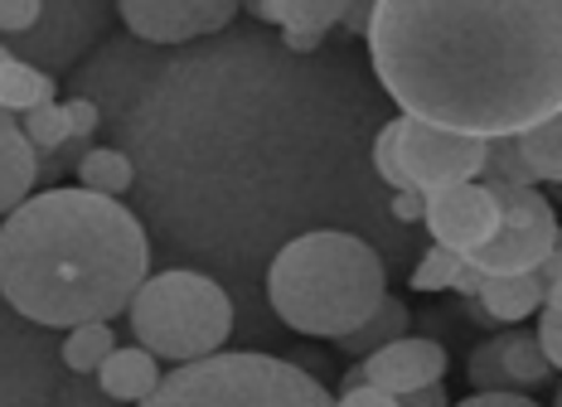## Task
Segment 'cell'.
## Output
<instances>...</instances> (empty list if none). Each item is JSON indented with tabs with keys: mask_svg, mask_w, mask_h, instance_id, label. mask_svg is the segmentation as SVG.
Returning <instances> with one entry per match:
<instances>
[{
	"mask_svg": "<svg viewBox=\"0 0 562 407\" xmlns=\"http://www.w3.org/2000/svg\"><path fill=\"white\" fill-rule=\"evenodd\" d=\"M364 39L417 122L490 142L562 108V0H373Z\"/></svg>",
	"mask_w": 562,
	"mask_h": 407,
	"instance_id": "cell-1",
	"label": "cell"
},
{
	"mask_svg": "<svg viewBox=\"0 0 562 407\" xmlns=\"http://www.w3.org/2000/svg\"><path fill=\"white\" fill-rule=\"evenodd\" d=\"M150 276V238L122 200L30 194L0 218V296L44 330L112 320Z\"/></svg>",
	"mask_w": 562,
	"mask_h": 407,
	"instance_id": "cell-2",
	"label": "cell"
},
{
	"mask_svg": "<svg viewBox=\"0 0 562 407\" xmlns=\"http://www.w3.org/2000/svg\"><path fill=\"white\" fill-rule=\"evenodd\" d=\"M389 296V272L364 238L339 228L301 233L267 272V301L296 335L339 340Z\"/></svg>",
	"mask_w": 562,
	"mask_h": 407,
	"instance_id": "cell-3",
	"label": "cell"
},
{
	"mask_svg": "<svg viewBox=\"0 0 562 407\" xmlns=\"http://www.w3.org/2000/svg\"><path fill=\"white\" fill-rule=\"evenodd\" d=\"M136 407H335V398L296 359L218 349L194 364H175V374H160Z\"/></svg>",
	"mask_w": 562,
	"mask_h": 407,
	"instance_id": "cell-4",
	"label": "cell"
},
{
	"mask_svg": "<svg viewBox=\"0 0 562 407\" xmlns=\"http://www.w3.org/2000/svg\"><path fill=\"white\" fill-rule=\"evenodd\" d=\"M126 320L140 349L170 364H194L228 344L233 301L199 272H160L136 286V296L126 301Z\"/></svg>",
	"mask_w": 562,
	"mask_h": 407,
	"instance_id": "cell-5",
	"label": "cell"
},
{
	"mask_svg": "<svg viewBox=\"0 0 562 407\" xmlns=\"http://www.w3.org/2000/svg\"><path fill=\"white\" fill-rule=\"evenodd\" d=\"M499 204V228L490 233L485 248H475L471 262L485 276H514L533 272L543 258L558 252V214L553 204L538 194V184H505V180H480Z\"/></svg>",
	"mask_w": 562,
	"mask_h": 407,
	"instance_id": "cell-6",
	"label": "cell"
},
{
	"mask_svg": "<svg viewBox=\"0 0 562 407\" xmlns=\"http://www.w3.org/2000/svg\"><path fill=\"white\" fill-rule=\"evenodd\" d=\"M58 369L54 335L0 296V407H49Z\"/></svg>",
	"mask_w": 562,
	"mask_h": 407,
	"instance_id": "cell-7",
	"label": "cell"
},
{
	"mask_svg": "<svg viewBox=\"0 0 562 407\" xmlns=\"http://www.w3.org/2000/svg\"><path fill=\"white\" fill-rule=\"evenodd\" d=\"M397 166H403L413 190H441V184L480 180L485 166V142L480 136H461L447 126L417 122V116H397Z\"/></svg>",
	"mask_w": 562,
	"mask_h": 407,
	"instance_id": "cell-8",
	"label": "cell"
},
{
	"mask_svg": "<svg viewBox=\"0 0 562 407\" xmlns=\"http://www.w3.org/2000/svg\"><path fill=\"white\" fill-rule=\"evenodd\" d=\"M422 224H427L437 248H451L456 258H471L475 248L490 242V233L499 228V204L480 180L441 184V190H427V214H422Z\"/></svg>",
	"mask_w": 562,
	"mask_h": 407,
	"instance_id": "cell-9",
	"label": "cell"
},
{
	"mask_svg": "<svg viewBox=\"0 0 562 407\" xmlns=\"http://www.w3.org/2000/svg\"><path fill=\"white\" fill-rule=\"evenodd\" d=\"M126 30L146 44H184L224 30L238 15V0H116Z\"/></svg>",
	"mask_w": 562,
	"mask_h": 407,
	"instance_id": "cell-10",
	"label": "cell"
},
{
	"mask_svg": "<svg viewBox=\"0 0 562 407\" xmlns=\"http://www.w3.org/2000/svg\"><path fill=\"white\" fill-rule=\"evenodd\" d=\"M359 369H364V383L403 398V393H417L427 383H441V374H447V349L437 340H427V335H397V340L359 359Z\"/></svg>",
	"mask_w": 562,
	"mask_h": 407,
	"instance_id": "cell-11",
	"label": "cell"
},
{
	"mask_svg": "<svg viewBox=\"0 0 562 407\" xmlns=\"http://www.w3.org/2000/svg\"><path fill=\"white\" fill-rule=\"evenodd\" d=\"M345 5L349 0H267L262 20L267 25H281L286 49L311 54V49H321L325 34L345 20Z\"/></svg>",
	"mask_w": 562,
	"mask_h": 407,
	"instance_id": "cell-12",
	"label": "cell"
},
{
	"mask_svg": "<svg viewBox=\"0 0 562 407\" xmlns=\"http://www.w3.org/2000/svg\"><path fill=\"white\" fill-rule=\"evenodd\" d=\"M92 378H98V388L108 393L112 403L136 407L160 383V359L150 354V349H140V344H116L112 354L98 364V374Z\"/></svg>",
	"mask_w": 562,
	"mask_h": 407,
	"instance_id": "cell-13",
	"label": "cell"
},
{
	"mask_svg": "<svg viewBox=\"0 0 562 407\" xmlns=\"http://www.w3.org/2000/svg\"><path fill=\"white\" fill-rule=\"evenodd\" d=\"M548 296H558V291L543 286L538 267H533V272H514V276H485V282H480V291H475L480 310H485V316L495 320V325H519V320H529Z\"/></svg>",
	"mask_w": 562,
	"mask_h": 407,
	"instance_id": "cell-14",
	"label": "cell"
},
{
	"mask_svg": "<svg viewBox=\"0 0 562 407\" xmlns=\"http://www.w3.org/2000/svg\"><path fill=\"white\" fill-rule=\"evenodd\" d=\"M34 184H40V150L25 142L15 116L0 112V218L25 204Z\"/></svg>",
	"mask_w": 562,
	"mask_h": 407,
	"instance_id": "cell-15",
	"label": "cell"
},
{
	"mask_svg": "<svg viewBox=\"0 0 562 407\" xmlns=\"http://www.w3.org/2000/svg\"><path fill=\"white\" fill-rule=\"evenodd\" d=\"M407 330H413V310H407L397 296H383L379 306H373L369 316L359 320L349 335H339L335 344L345 349L349 359H364V354H373V349H383L389 340H397V335H407Z\"/></svg>",
	"mask_w": 562,
	"mask_h": 407,
	"instance_id": "cell-16",
	"label": "cell"
},
{
	"mask_svg": "<svg viewBox=\"0 0 562 407\" xmlns=\"http://www.w3.org/2000/svg\"><path fill=\"white\" fill-rule=\"evenodd\" d=\"M514 150H519V160H524V170H529L533 184L562 180V122L558 116H543V122L514 132Z\"/></svg>",
	"mask_w": 562,
	"mask_h": 407,
	"instance_id": "cell-17",
	"label": "cell"
},
{
	"mask_svg": "<svg viewBox=\"0 0 562 407\" xmlns=\"http://www.w3.org/2000/svg\"><path fill=\"white\" fill-rule=\"evenodd\" d=\"M44 102H54V78L40 74V68L25 64V58H15V54L0 58V112L25 116L34 108H44Z\"/></svg>",
	"mask_w": 562,
	"mask_h": 407,
	"instance_id": "cell-18",
	"label": "cell"
},
{
	"mask_svg": "<svg viewBox=\"0 0 562 407\" xmlns=\"http://www.w3.org/2000/svg\"><path fill=\"white\" fill-rule=\"evenodd\" d=\"M499 364H505V378L514 393H533V388H543V383H553V374H558L529 330L499 335Z\"/></svg>",
	"mask_w": 562,
	"mask_h": 407,
	"instance_id": "cell-19",
	"label": "cell"
},
{
	"mask_svg": "<svg viewBox=\"0 0 562 407\" xmlns=\"http://www.w3.org/2000/svg\"><path fill=\"white\" fill-rule=\"evenodd\" d=\"M116 349L112 320H83V325H68V335L58 340V364L68 374H98V364Z\"/></svg>",
	"mask_w": 562,
	"mask_h": 407,
	"instance_id": "cell-20",
	"label": "cell"
},
{
	"mask_svg": "<svg viewBox=\"0 0 562 407\" xmlns=\"http://www.w3.org/2000/svg\"><path fill=\"white\" fill-rule=\"evenodd\" d=\"M78 190L108 194V200H122L132 190V160L112 146H92L78 156Z\"/></svg>",
	"mask_w": 562,
	"mask_h": 407,
	"instance_id": "cell-21",
	"label": "cell"
},
{
	"mask_svg": "<svg viewBox=\"0 0 562 407\" xmlns=\"http://www.w3.org/2000/svg\"><path fill=\"white\" fill-rule=\"evenodd\" d=\"M20 132H25V142L34 150H64L74 136H68V112L64 102H44V108H34L20 116Z\"/></svg>",
	"mask_w": 562,
	"mask_h": 407,
	"instance_id": "cell-22",
	"label": "cell"
},
{
	"mask_svg": "<svg viewBox=\"0 0 562 407\" xmlns=\"http://www.w3.org/2000/svg\"><path fill=\"white\" fill-rule=\"evenodd\" d=\"M456 272H461V258H456L451 248L431 242V248L422 252V262L413 267V291H451Z\"/></svg>",
	"mask_w": 562,
	"mask_h": 407,
	"instance_id": "cell-23",
	"label": "cell"
},
{
	"mask_svg": "<svg viewBox=\"0 0 562 407\" xmlns=\"http://www.w3.org/2000/svg\"><path fill=\"white\" fill-rule=\"evenodd\" d=\"M49 407H122V403H112L108 393L98 388L92 374H58L54 393H49Z\"/></svg>",
	"mask_w": 562,
	"mask_h": 407,
	"instance_id": "cell-24",
	"label": "cell"
},
{
	"mask_svg": "<svg viewBox=\"0 0 562 407\" xmlns=\"http://www.w3.org/2000/svg\"><path fill=\"white\" fill-rule=\"evenodd\" d=\"M471 383H475L480 393H514L509 378H505V364H499V335H495V340H485V344H475V354H471Z\"/></svg>",
	"mask_w": 562,
	"mask_h": 407,
	"instance_id": "cell-25",
	"label": "cell"
},
{
	"mask_svg": "<svg viewBox=\"0 0 562 407\" xmlns=\"http://www.w3.org/2000/svg\"><path fill=\"white\" fill-rule=\"evenodd\" d=\"M533 340H538V349H543L548 364L558 369L562 364V291L538 306V335H533Z\"/></svg>",
	"mask_w": 562,
	"mask_h": 407,
	"instance_id": "cell-26",
	"label": "cell"
},
{
	"mask_svg": "<svg viewBox=\"0 0 562 407\" xmlns=\"http://www.w3.org/2000/svg\"><path fill=\"white\" fill-rule=\"evenodd\" d=\"M373 170H379V180H389L393 190H413L403 166H397V122L379 126V136H373Z\"/></svg>",
	"mask_w": 562,
	"mask_h": 407,
	"instance_id": "cell-27",
	"label": "cell"
},
{
	"mask_svg": "<svg viewBox=\"0 0 562 407\" xmlns=\"http://www.w3.org/2000/svg\"><path fill=\"white\" fill-rule=\"evenodd\" d=\"M44 20V0H0V34H30Z\"/></svg>",
	"mask_w": 562,
	"mask_h": 407,
	"instance_id": "cell-28",
	"label": "cell"
},
{
	"mask_svg": "<svg viewBox=\"0 0 562 407\" xmlns=\"http://www.w3.org/2000/svg\"><path fill=\"white\" fill-rule=\"evenodd\" d=\"M64 112H68V136H74V142H88V136L98 132V108H92L88 98H68Z\"/></svg>",
	"mask_w": 562,
	"mask_h": 407,
	"instance_id": "cell-29",
	"label": "cell"
},
{
	"mask_svg": "<svg viewBox=\"0 0 562 407\" xmlns=\"http://www.w3.org/2000/svg\"><path fill=\"white\" fill-rule=\"evenodd\" d=\"M335 407H397V398H393V393H383V388H373V383H359V388L339 393Z\"/></svg>",
	"mask_w": 562,
	"mask_h": 407,
	"instance_id": "cell-30",
	"label": "cell"
},
{
	"mask_svg": "<svg viewBox=\"0 0 562 407\" xmlns=\"http://www.w3.org/2000/svg\"><path fill=\"white\" fill-rule=\"evenodd\" d=\"M427 214V194L422 190H393V218L397 224H422Z\"/></svg>",
	"mask_w": 562,
	"mask_h": 407,
	"instance_id": "cell-31",
	"label": "cell"
},
{
	"mask_svg": "<svg viewBox=\"0 0 562 407\" xmlns=\"http://www.w3.org/2000/svg\"><path fill=\"white\" fill-rule=\"evenodd\" d=\"M456 407H538V403L529 393H475V398H465Z\"/></svg>",
	"mask_w": 562,
	"mask_h": 407,
	"instance_id": "cell-32",
	"label": "cell"
},
{
	"mask_svg": "<svg viewBox=\"0 0 562 407\" xmlns=\"http://www.w3.org/2000/svg\"><path fill=\"white\" fill-rule=\"evenodd\" d=\"M397 407H451V398L441 383H427V388H417V393H403Z\"/></svg>",
	"mask_w": 562,
	"mask_h": 407,
	"instance_id": "cell-33",
	"label": "cell"
},
{
	"mask_svg": "<svg viewBox=\"0 0 562 407\" xmlns=\"http://www.w3.org/2000/svg\"><path fill=\"white\" fill-rule=\"evenodd\" d=\"M369 10H373V0H349V5H345V20H339V25L355 30V34H364V25H369Z\"/></svg>",
	"mask_w": 562,
	"mask_h": 407,
	"instance_id": "cell-34",
	"label": "cell"
},
{
	"mask_svg": "<svg viewBox=\"0 0 562 407\" xmlns=\"http://www.w3.org/2000/svg\"><path fill=\"white\" fill-rule=\"evenodd\" d=\"M480 282H485V272H475V267L461 258V272H456L451 291H461V296H475V291H480Z\"/></svg>",
	"mask_w": 562,
	"mask_h": 407,
	"instance_id": "cell-35",
	"label": "cell"
},
{
	"mask_svg": "<svg viewBox=\"0 0 562 407\" xmlns=\"http://www.w3.org/2000/svg\"><path fill=\"white\" fill-rule=\"evenodd\" d=\"M238 10H248V15L262 20V10H267V0H238Z\"/></svg>",
	"mask_w": 562,
	"mask_h": 407,
	"instance_id": "cell-36",
	"label": "cell"
},
{
	"mask_svg": "<svg viewBox=\"0 0 562 407\" xmlns=\"http://www.w3.org/2000/svg\"><path fill=\"white\" fill-rule=\"evenodd\" d=\"M5 54H10V49H5V44H0V58H5Z\"/></svg>",
	"mask_w": 562,
	"mask_h": 407,
	"instance_id": "cell-37",
	"label": "cell"
}]
</instances>
